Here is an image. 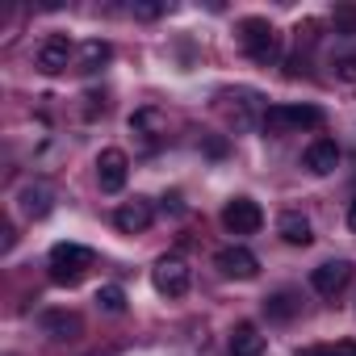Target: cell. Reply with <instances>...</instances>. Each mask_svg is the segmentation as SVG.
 I'll return each mask as SVG.
<instances>
[{
	"label": "cell",
	"mask_w": 356,
	"mask_h": 356,
	"mask_svg": "<svg viewBox=\"0 0 356 356\" xmlns=\"http://www.w3.org/2000/svg\"><path fill=\"white\" fill-rule=\"evenodd\" d=\"M42 331H47L51 339L67 343V339H80V335H84V323H80V314H72V310H47V314H42Z\"/></svg>",
	"instance_id": "cell-13"
},
{
	"label": "cell",
	"mask_w": 356,
	"mask_h": 356,
	"mask_svg": "<svg viewBox=\"0 0 356 356\" xmlns=\"http://www.w3.org/2000/svg\"><path fill=\"white\" fill-rule=\"evenodd\" d=\"M298 310H302V298H298L293 289H277V293H268V298H264V314H268V318H277V323L293 318Z\"/></svg>",
	"instance_id": "cell-17"
},
{
	"label": "cell",
	"mask_w": 356,
	"mask_h": 356,
	"mask_svg": "<svg viewBox=\"0 0 356 356\" xmlns=\"http://www.w3.org/2000/svg\"><path fill=\"white\" fill-rule=\"evenodd\" d=\"M151 281H155V289H159L163 298H185L193 273H189V264H185L181 256H159L155 268H151Z\"/></svg>",
	"instance_id": "cell-3"
},
{
	"label": "cell",
	"mask_w": 356,
	"mask_h": 356,
	"mask_svg": "<svg viewBox=\"0 0 356 356\" xmlns=\"http://www.w3.org/2000/svg\"><path fill=\"white\" fill-rule=\"evenodd\" d=\"M214 264H218V273H222V277H235V281H252V277L260 273V260H256L248 248H239V243L222 248V252L214 256Z\"/></svg>",
	"instance_id": "cell-8"
},
{
	"label": "cell",
	"mask_w": 356,
	"mask_h": 356,
	"mask_svg": "<svg viewBox=\"0 0 356 356\" xmlns=\"http://www.w3.org/2000/svg\"><path fill=\"white\" fill-rule=\"evenodd\" d=\"M298 356H356V343L343 339V343H318V348H298Z\"/></svg>",
	"instance_id": "cell-19"
},
{
	"label": "cell",
	"mask_w": 356,
	"mask_h": 356,
	"mask_svg": "<svg viewBox=\"0 0 356 356\" xmlns=\"http://www.w3.org/2000/svg\"><path fill=\"white\" fill-rule=\"evenodd\" d=\"M239 42H243V55L260 67H273L281 59V34L273 30V22L264 17H248L239 22Z\"/></svg>",
	"instance_id": "cell-1"
},
{
	"label": "cell",
	"mask_w": 356,
	"mask_h": 356,
	"mask_svg": "<svg viewBox=\"0 0 356 356\" xmlns=\"http://www.w3.org/2000/svg\"><path fill=\"white\" fill-rule=\"evenodd\" d=\"M335 80H343V84H356V55H343V59H335Z\"/></svg>",
	"instance_id": "cell-23"
},
{
	"label": "cell",
	"mask_w": 356,
	"mask_h": 356,
	"mask_svg": "<svg viewBox=\"0 0 356 356\" xmlns=\"http://www.w3.org/2000/svg\"><path fill=\"white\" fill-rule=\"evenodd\" d=\"M109 59H113V47H109V42H101V38H88V42L80 47V63H76V72L92 76V72H101Z\"/></svg>",
	"instance_id": "cell-14"
},
{
	"label": "cell",
	"mask_w": 356,
	"mask_h": 356,
	"mask_svg": "<svg viewBox=\"0 0 356 356\" xmlns=\"http://www.w3.org/2000/svg\"><path fill=\"white\" fill-rule=\"evenodd\" d=\"M130 13L143 17V22H155V17H163V5H155V0H134Z\"/></svg>",
	"instance_id": "cell-21"
},
{
	"label": "cell",
	"mask_w": 356,
	"mask_h": 356,
	"mask_svg": "<svg viewBox=\"0 0 356 356\" xmlns=\"http://www.w3.org/2000/svg\"><path fill=\"white\" fill-rule=\"evenodd\" d=\"M335 30H339V34H356V9H352V5L335 9Z\"/></svg>",
	"instance_id": "cell-22"
},
{
	"label": "cell",
	"mask_w": 356,
	"mask_h": 356,
	"mask_svg": "<svg viewBox=\"0 0 356 356\" xmlns=\"http://www.w3.org/2000/svg\"><path fill=\"white\" fill-rule=\"evenodd\" d=\"M130 130H147V134H159V130H163V118H159L155 109H138V113L130 118Z\"/></svg>",
	"instance_id": "cell-20"
},
{
	"label": "cell",
	"mask_w": 356,
	"mask_h": 356,
	"mask_svg": "<svg viewBox=\"0 0 356 356\" xmlns=\"http://www.w3.org/2000/svg\"><path fill=\"white\" fill-rule=\"evenodd\" d=\"M264 335L252 327V323H239L235 335H231V356H264Z\"/></svg>",
	"instance_id": "cell-15"
},
{
	"label": "cell",
	"mask_w": 356,
	"mask_h": 356,
	"mask_svg": "<svg viewBox=\"0 0 356 356\" xmlns=\"http://www.w3.org/2000/svg\"><path fill=\"white\" fill-rule=\"evenodd\" d=\"M348 281H352V260H327V264H318V268L310 273V285H314V293H323V298H335Z\"/></svg>",
	"instance_id": "cell-9"
},
{
	"label": "cell",
	"mask_w": 356,
	"mask_h": 356,
	"mask_svg": "<svg viewBox=\"0 0 356 356\" xmlns=\"http://www.w3.org/2000/svg\"><path fill=\"white\" fill-rule=\"evenodd\" d=\"M348 227L356 231V197H352V206H348Z\"/></svg>",
	"instance_id": "cell-24"
},
{
	"label": "cell",
	"mask_w": 356,
	"mask_h": 356,
	"mask_svg": "<svg viewBox=\"0 0 356 356\" xmlns=\"http://www.w3.org/2000/svg\"><path fill=\"white\" fill-rule=\"evenodd\" d=\"M92 268V252L80 243H55L51 248V281L55 285H80Z\"/></svg>",
	"instance_id": "cell-2"
},
{
	"label": "cell",
	"mask_w": 356,
	"mask_h": 356,
	"mask_svg": "<svg viewBox=\"0 0 356 356\" xmlns=\"http://www.w3.org/2000/svg\"><path fill=\"white\" fill-rule=\"evenodd\" d=\"M17 202H22V214L26 218H47L51 214V189L47 185H26L17 193Z\"/></svg>",
	"instance_id": "cell-16"
},
{
	"label": "cell",
	"mask_w": 356,
	"mask_h": 356,
	"mask_svg": "<svg viewBox=\"0 0 356 356\" xmlns=\"http://www.w3.org/2000/svg\"><path fill=\"white\" fill-rule=\"evenodd\" d=\"M97 306L109 310V314H122V310H126V293H122V285H101V289H97Z\"/></svg>",
	"instance_id": "cell-18"
},
{
	"label": "cell",
	"mask_w": 356,
	"mask_h": 356,
	"mask_svg": "<svg viewBox=\"0 0 356 356\" xmlns=\"http://www.w3.org/2000/svg\"><path fill=\"white\" fill-rule=\"evenodd\" d=\"M72 51H76V47H72V38H67V34H51V38H42V47H38L34 63H38V72L59 76V72H67Z\"/></svg>",
	"instance_id": "cell-7"
},
{
	"label": "cell",
	"mask_w": 356,
	"mask_h": 356,
	"mask_svg": "<svg viewBox=\"0 0 356 356\" xmlns=\"http://www.w3.org/2000/svg\"><path fill=\"white\" fill-rule=\"evenodd\" d=\"M277 235H281L289 248H310V243H314L310 218H306V214H298V210H285V214L277 218Z\"/></svg>",
	"instance_id": "cell-12"
},
{
	"label": "cell",
	"mask_w": 356,
	"mask_h": 356,
	"mask_svg": "<svg viewBox=\"0 0 356 356\" xmlns=\"http://www.w3.org/2000/svg\"><path fill=\"white\" fill-rule=\"evenodd\" d=\"M268 130H318L323 126V109L318 105H273L264 113Z\"/></svg>",
	"instance_id": "cell-4"
},
{
	"label": "cell",
	"mask_w": 356,
	"mask_h": 356,
	"mask_svg": "<svg viewBox=\"0 0 356 356\" xmlns=\"http://www.w3.org/2000/svg\"><path fill=\"white\" fill-rule=\"evenodd\" d=\"M335 163H339V147H335V138H314V143L302 151V168L314 172V176L335 172Z\"/></svg>",
	"instance_id": "cell-11"
},
{
	"label": "cell",
	"mask_w": 356,
	"mask_h": 356,
	"mask_svg": "<svg viewBox=\"0 0 356 356\" xmlns=\"http://www.w3.org/2000/svg\"><path fill=\"white\" fill-rule=\"evenodd\" d=\"M222 227H227L231 235H256V231L264 227V210H260L252 197H235V202H227V210H222Z\"/></svg>",
	"instance_id": "cell-6"
},
{
	"label": "cell",
	"mask_w": 356,
	"mask_h": 356,
	"mask_svg": "<svg viewBox=\"0 0 356 356\" xmlns=\"http://www.w3.org/2000/svg\"><path fill=\"white\" fill-rule=\"evenodd\" d=\"M151 218H155V210H151V202H143V197L122 202V206H118V214H113V222H118V231H122V235H143V231L151 227Z\"/></svg>",
	"instance_id": "cell-10"
},
{
	"label": "cell",
	"mask_w": 356,
	"mask_h": 356,
	"mask_svg": "<svg viewBox=\"0 0 356 356\" xmlns=\"http://www.w3.org/2000/svg\"><path fill=\"white\" fill-rule=\"evenodd\" d=\"M126 176H130V159L122 147H105L97 155V181H101V193H122L126 189Z\"/></svg>",
	"instance_id": "cell-5"
}]
</instances>
